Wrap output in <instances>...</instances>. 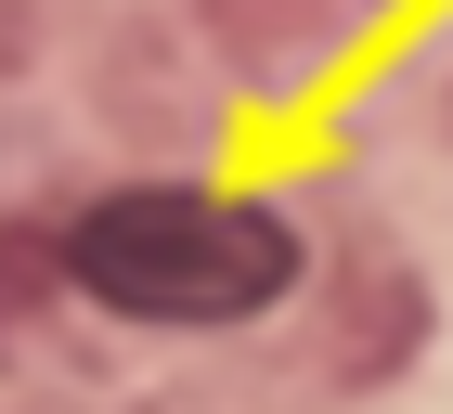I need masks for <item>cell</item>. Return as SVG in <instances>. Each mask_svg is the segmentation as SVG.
<instances>
[{"mask_svg":"<svg viewBox=\"0 0 453 414\" xmlns=\"http://www.w3.org/2000/svg\"><path fill=\"white\" fill-rule=\"evenodd\" d=\"M65 272L130 324H246L298 285V234L234 195H104L65 234Z\"/></svg>","mask_w":453,"mask_h":414,"instance_id":"cell-1","label":"cell"}]
</instances>
